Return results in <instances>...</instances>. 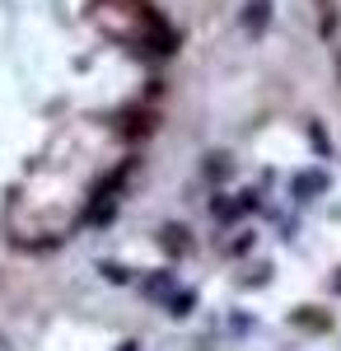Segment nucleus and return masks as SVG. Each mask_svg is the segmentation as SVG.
<instances>
[{
  "label": "nucleus",
  "mask_w": 341,
  "mask_h": 351,
  "mask_svg": "<svg viewBox=\"0 0 341 351\" xmlns=\"http://www.w3.org/2000/svg\"><path fill=\"white\" fill-rule=\"evenodd\" d=\"M248 211H257V192H238L234 202H229V197L220 192V197L210 202V216L225 220V225H229V220H238V216H248Z\"/></svg>",
  "instance_id": "f257e3e1"
},
{
  "label": "nucleus",
  "mask_w": 341,
  "mask_h": 351,
  "mask_svg": "<svg viewBox=\"0 0 341 351\" xmlns=\"http://www.w3.org/2000/svg\"><path fill=\"white\" fill-rule=\"evenodd\" d=\"M290 192H294L299 202H314V197L327 192V173H323V169H299V173L290 178Z\"/></svg>",
  "instance_id": "f03ea898"
},
{
  "label": "nucleus",
  "mask_w": 341,
  "mask_h": 351,
  "mask_svg": "<svg viewBox=\"0 0 341 351\" xmlns=\"http://www.w3.org/2000/svg\"><path fill=\"white\" fill-rule=\"evenodd\" d=\"M159 243H164L173 258H183V253H192V230H183V225H164V230H159Z\"/></svg>",
  "instance_id": "7ed1b4c3"
},
{
  "label": "nucleus",
  "mask_w": 341,
  "mask_h": 351,
  "mask_svg": "<svg viewBox=\"0 0 341 351\" xmlns=\"http://www.w3.org/2000/svg\"><path fill=\"white\" fill-rule=\"evenodd\" d=\"M266 24H271V0H248L243 5V28L248 33H262Z\"/></svg>",
  "instance_id": "20e7f679"
},
{
  "label": "nucleus",
  "mask_w": 341,
  "mask_h": 351,
  "mask_svg": "<svg viewBox=\"0 0 341 351\" xmlns=\"http://www.w3.org/2000/svg\"><path fill=\"white\" fill-rule=\"evenodd\" d=\"M164 304H168V314H173V319H187V314L197 309V291H173Z\"/></svg>",
  "instance_id": "39448f33"
},
{
  "label": "nucleus",
  "mask_w": 341,
  "mask_h": 351,
  "mask_svg": "<svg viewBox=\"0 0 341 351\" xmlns=\"http://www.w3.org/2000/svg\"><path fill=\"white\" fill-rule=\"evenodd\" d=\"M145 295L168 300V295H173V271H155V276H145Z\"/></svg>",
  "instance_id": "423d86ee"
},
{
  "label": "nucleus",
  "mask_w": 341,
  "mask_h": 351,
  "mask_svg": "<svg viewBox=\"0 0 341 351\" xmlns=\"http://www.w3.org/2000/svg\"><path fill=\"white\" fill-rule=\"evenodd\" d=\"M127 122H131V127H122V132L127 136H145V132H155V112H131V117H127Z\"/></svg>",
  "instance_id": "0eeeda50"
},
{
  "label": "nucleus",
  "mask_w": 341,
  "mask_h": 351,
  "mask_svg": "<svg viewBox=\"0 0 341 351\" xmlns=\"http://www.w3.org/2000/svg\"><path fill=\"white\" fill-rule=\"evenodd\" d=\"M103 281H112V286H127V267H117V263H103Z\"/></svg>",
  "instance_id": "6e6552de"
},
{
  "label": "nucleus",
  "mask_w": 341,
  "mask_h": 351,
  "mask_svg": "<svg viewBox=\"0 0 341 351\" xmlns=\"http://www.w3.org/2000/svg\"><path fill=\"white\" fill-rule=\"evenodd\" d=\"M206 173H210V178H225V173H229V160H225V155H210Z\"/></svg>",
  "instance_id": "1a4fd4ad"
},
{
  "label": "nucleus",
  "mask_w": 341,
  "mask_h": 351,
  "mask_svg": "<svg viewBox=\"0 0 341 351\" xmlns=\"http://www.w3.org/2000/svg\"><path fill=\"white\" fill-rule=\"evenodd\" d=\"M290 324H294V328H299V324H304V328H323L327 319H323V314H290Z\"/></svg>",
  "instance_id": "9d476101"
},
{
  "label": "nucleus",
  "mask_w": 341,
  "mask_h": 351,
  "mask_svg": "<svg viewBox=\"0 0 341 351\" xmlns=\"http://www.w3.org/2000/svg\"><path fill=\"white\" fill-rule=\"evenodd\" d=\"M309 141H314L318 155H327V136H323V127H318V122H309Z\"/></svg>",
  "instance_id": "9b49d317"
},
{
  "label": "nucleus",
  "mask_w": 341,
  "mask_h": 351,
  "mask_svg": "<svg viewBox=\"0 0 341 351\" xmlns=\"http://www.w3.org/2000/svg\"><path fill=\"white\" fill-rule=\"evenodd\" d=\"M248 248H253V234H238V239L229 243V258H243Z\"/></svg>",
  "instance_id": "f8f14e48"
},
{
  "label": "nucleus",
  "mask_w": 341,
  "mask_h": 351,
  "mask_svg": "<svg viewBox=\"0 0 341 351\" xmlns=\"http://www.w3.org/2000/svg\"><path fill=\"white\" fill-rule=\"evenodd\" d=\"M332 291H341V276H332Z\"/></svg>",
  "instance_id": "ddd939ff"
},
{
  "label": "nucleus",
  "mask_w": 341,
  "mask_h": 351,
  "mask_svg": "<svg viewBox=\"0 0 341 351\" xmlns=\"http://www.w3.org/2000/svg\"><path fill=\"white\" fill-rule=\"evenodd\" d=\"M122 351H136V342H127V347H122Z\"/></svg>",
  "instance_id": "4468645a"
}]
</instances>
